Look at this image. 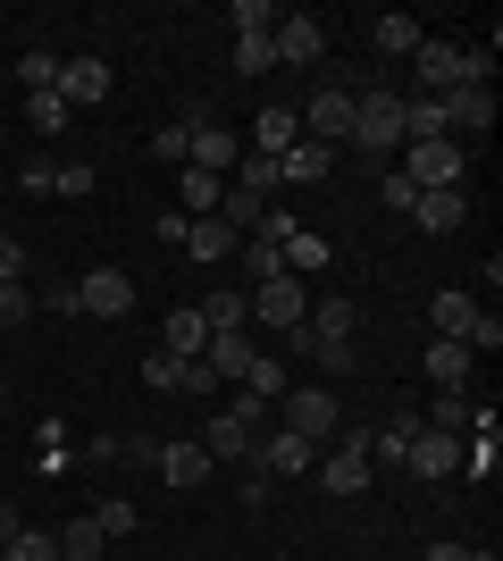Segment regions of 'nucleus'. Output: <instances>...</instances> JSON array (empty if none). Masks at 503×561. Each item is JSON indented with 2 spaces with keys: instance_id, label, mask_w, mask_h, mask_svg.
Listing matches in <instances>:
<instances>
[{
  "instance_id": "nucleus-1",
  "label": "nucleus",
  "mask_w": 503,
  "mask_h": 561,
  "mask_svg": "<svg viewBox=\"0 0 503 561\" xmlns=\"http://www.w3.org/2000/svg\"><path fill=\"white\" fill-rule=\"evenodd\" d=\"M353 93L361 101H353V135L344 142H353L369 168L403 160V93H386V84H353Z\"/></svg>"
},
{
  "instance_id": "nucleus-2",
  "label": "nucleus",
  "mask_w": 503,
  "mask_h": 561,
  "mask_svg": "<svg viewBox=\"0 0 503 561\" xmlns=\"http://www.w3.org/2000/svg\"><path fill=\"white\" fill-rule=\"evenodd\" d=\"M411 59H420V93L445 101L454 84H487V68H495V43H487V50H461V43H436V34H420V50H411Z\"/></svg>"
},
{
  "instance_id": "nucleus-3",
  "label": "nucleus",
  "mask_w": 503,
  "mask_h": 561,
  "mask_svg": "<svg viewBox=\"0 0 503 561\" xmlns=\"http://www.w3.org/2000/svg\"><path fill=\"white\" fill-rule=\"evenodd\" d=\"M277 411H286V436H302V445H335V427H344V402L328 386H286Z\"/></svg>"
},
{
  "instance_id": "nucleus-4",
  "label": "nucleus",
  "mask_w": 503,
  "mask_h": 561,
  "mask_svg": "<svg viewBox=\"0 0 503 561\" xmlns=\"http://www.w3.org/2000/svg\"><path fill=\"white\" fill-rule=\"evenodd\" d=\"M353 101H361V93H353V76H328V84H319V93L302 101L294 117L311 126V142H328V151H335V142L353 135Z\"/></svg>"
},
{
  "instance_id": "nucleus-5",
  "label": "nucleus",
  "mask_w": 503,
  "mask_h": 561,
  "mask_svg": "<svg viewBox=\"0 0 503 561\" xmlns=\"http://www.w3.org/2000/svg\"><path fill=\"white\" fill-rule=\"evenodd\" d=\"M403 176L411 193H454L470 176V160H461V142H403Z\"/></svg>"
},
{
  "instance_id": "nucleus-6",
  "label": "nucleus",
  "mask_w": 503,
  "mask_h": 561,
  "mask_svg": "<svg viewBox=\"0 0 503 561\" xmlns=\"http://www.w3.org/2000/svg\"><path fill=\"white\" fill-rule=\"evenodd\" d=\"M76 294V319H126L135 310V277L126 268H84V285H68Z\"/></svg>"
},
{
  "instance_id": "nucleus-7",
  "label": "nucleus",
  "mask_w": 503,
  "mask_h": 561,
  "mask_svg": "<svg viewBox=\"0 0 503 561\" xmlns=\"http://www.w3.org/2000/svg\"><path fill=\"white\" fill-rule=\"evenodd\" d=\"M403 469H411V478H428V486L461 478V436H445V427H411V445H403Z\"/></svg>"
},
{
  "instance_id": "nucleus-8",
  "label": "nucleus",
  "mask_w": 503,
  "mask_h": 561,
  "mask_svg": "<svg viewBox=\"0 0 503 561\" xmlns=\"http://www.w3.org/2000/svg\"><path fill=\"white\" fill-rule=\"evenodd\" d=\"M369 427H335V453L328 461H311L319 478H328V494H369Z\"/></svg>"
},
{
  "instance_id": "nucleus-9",
  "label": "nucleus",
  "mask_w": 503,
  "mask_h": 561,
  "mask_svg": "<svg viewBox=\"0 0 503 561\" xmlns=\"http://www.w3.org/2000/svg\"><path fill=\"white\" fill-rule=\"evenodd\" d=\"M243 302H252V319H261V328H277V335L311 319V294H302V277H268V285H252Z\"/></svg>"
},
{
  "instance_id": "nucleus-10",
  "label": "nucleus",
  "mask_w": 503,
  "mask_h": 561,
  "mask_svg": "<svg viewBox=\"0 0 503 561\" xmlns=\"http://www.w3.org/2000/svg\"><path fill=\"white\" fill-rule=\"evenodd\" d=\"M50 93L68 101V117L76 110H93V101H110V59L101 50H76V59H59V84Z\"/></svg>"
},
{
  "instance_id": "nucleus-11",
  "label": "nucleus",
  "mask_w": 503,
  "mask_h": 561,
  "mask_svg": "<svg viewBox=\"0 0 503 561\" xmlns=\"http://www.w3.org/2000/svg\"><path fill=\"white\" fill-rule=\"evenodd\" d=\"M311 461H319V445H302L286 427H277V436H252V469H261V478H302Z\"/></svg>"
},
{
  "instance_id": "nucleus-12",
  "label": "nucleus",
  "mask_w": 503,
  "mask_h": 561,
  "mask_svg": "<svg viewBox=\"0 0 503 561\" xmlns=\"http://www.w3.org/2000/svg\"><path fill=\"white\" fill-rule=\"evenodd\" d=\"M487 126H495V93H487V84H454V93H445V135H487Z\"/></svg>"
},
{
  "instance_id": "nucleus-13",
  "label": "nucleus",
  "mask_w": 503,
  "mask_h": 561,
  "mask_svg": "<svg viewBox=\"0 0 503 561\" xmlns=\"http://www.w3.org/2000/svg\"><path fill=\"white\" fill-rule=\"evenodd\" d=\"M277 59H286V68H319V59H328V25L319 18H277Z\"/></svg>"
},
{
  "instance_id": "nucleus-14",
  "label": "nucleus",
  "mask_w": 503,
  "mask_h": 561,
  "mask_svg": "<svg viewBox=\"0 0 503 561\" xmlns=\"http://www.w3.org/2000/svg\"><path fill=\"white\" fill-rule=\"evenodd\" d=\"M302 328H311V352H319V344H353V328H361L353 294H319V302H311V319H302Z\"/></svg>"
},
{
  "instance_id": "nucleus-15",
  "label": "nucleus",
  "mask_w": 503,
  "mask_h": 561,
  "mask_svg": "<svg viewBox=\"0 0 503 561\" xmlns=\"http://www.w3.org/2000/svg\"><path fill=\"white\" fill-rule=\"evenodd\" d=\"M243 151H236V135L227 126H210V117H193V151H185V168H202V176H227Z\"/></svg>"
},
{
  "instance_id": "nucleus-16",
  "label": "nucleus",
  "mask_w": 503,
  "mask_h": 561,
  "mask_svg": "<svg viewBox=\"0 0 503 561\" xmlns=\"http://www.w3.org/2000/svg\"><path fill=\"white\" fill-rule=\"evenodd\" d=\"M151 469H160L176 494H193V486H210V469H218V461H210L202 445H160V461H151Z\"/></svg>"
},
{
  "instance_id": "nucleus-17",
  "label": "nucleus",
  "mask_w": 503,
  "mask_h": 561,
  "mask_svg": "<svg viewBox=\"0 0 503 561\" xmlns=\"http://www.w3.org/2000/svg\"><path fill=\"white\" fill-rule=\"evenodd\" d=\"M277 252H286V277H319V268H328V234L294 218V227L277 234Z\"/></svg>"
},
{
  "instance_id": "nucleus-18",
  "label": "nucleus",
  "mask_w": 503,
  "mask_h": 561,
  "mask_svg": "<svg viewBox=\"0 0 503 561\" xmlns=\"http://www.w3.org/2000/svg\"><path fill=\"white\" fill-rule=\"evenodd\" d=\"M428 319H436V335H454V344H470V335L487 328V310L470 302V294H428Z\"/></svg>"
},
{
  "instance_id": "nucleus-19",
  "label": "nucleus",
  "mask_w": 503,
  "mask_h": 561,
  "mask_svg": "<svg viewBox=\"0 0 503 561\" xmlns=\"http://www.w3.org/2000/svg\"><path fill=\"white\" fill-rule=\"evenodd\" d=\"M328 168H335V151H328V142H311V135H302L294 151H277V185H319Z\"/></svg>"
},
{
  "instance_id": "nucleus-20",
  "label": "nucleus",
  "mask_w": 503,
  "mask_h": 561,
  "mask_svg": "<svg viewBox=\"0 0 503 561\" xmlns=\"http://www.w3.org/2000/svg\"><path fill=\"white\" fill-rule=\"evenodd\" d=\"M252 436H261V427H243L236 411H218V420L202 427V453H210V461H252Z\"/></svg>"
},
{
  "instance_id": "nucleus-21",
  "label": "nucleus",
  "mask_w": 503,
  "mask_h": 561,
  "mask_svg": "<svg viewBox=\"0 0 503 561\" xmlns=\"http://www.w3.org/2000/svg\"><path fill=\"white\" fill-rule=\"evenodd\" d=\"M411 218H420V234H454L461 218H470V193H420V202H411Z\"/></svg>"
},
{
  "instance_id": "nucleus-22",
  "label": "nucleus",
  "mask_w": 503,
  "mask_h": 561,
  "mask_svg": "<svg viewBox=\"0 0 503 561\" xmlns=\"http://www.w3.org/2000/svg\"><path fill=\"white\" fill-rule=\"evenodd\" d=\"M185 252H193V260H236L243 234L227 227V218H185Z\"/></svg>"
},
{
  "instance_id": "nucleus-23",
  "label": "nucleus",
  "mask_w": 503,
  "mask_h": 561,
  "mask_svg": "<svg viewBox=\"0 0 503 561\" xmlns=\"http://www.w3.org/2000/svg\"><path fill=\"white\" fill-rule=\"evenodd\" d=\"M479 436H470V445H461V469H470V478H495V461H503V420L495 411H479Z\"/></svg>"
},
{
  "instance_id": "nucleus-24",
  "label": "nucleus",
  "mask_w": 503,
  "mask_h": 561,
  "mask_svg": "<svg viewBox=\"0 0 503 561\" xmlns=\"http://www.w3.org/2000/svg\"><path fill=\"white\" fill-rule=\"evenodd\" d=\"M202 360L218 369V386H243V369H252L261 352H252V335H210V344H202Z\"/></svg>"
},
{
  "instance_id": "nucleus-25",
  "label": "nucleus",
  "mask_w": 503,
  "mask_h": 561,
  "mask_svg": "<svg viewBox=\"0 0 503 561\" xmlns=\"http://www.w3.org/2000/svg\"><path fill=\"white\" fill-rule=\"evenodd\" d=\"M369 43H378L386 59H411V50H420V18H411V9H386V18L369 25Z\"/></svg>"
},
{
  "instance_id": "nucleus-26",
  "label": "nucleus",
  "mask_w": 503,
  "mask_h": 561,
  "mask_svg": "<svg viewBox=\"0 0 503 561\" xmlns=\"http://www.w3.org/2000/svg\"><path fill=\"white\" fill-rule=\"evenodd\" d=\"M277 68V25H252V34H236V76H268Z\"/></svg>"
},
{
  "instance_id": "nucleus-27",
  "label": "nucleus",
  "mask_w": 503,
  "mask_h": 561,
  "mask_svg": "<svg viewBox=\"0 0 503 561\" xmlns=\"http://www.w3.org/2000/svg\"><path fill=\"white\" fill-rule=\"evenodd\" d=\"M411 427H420V420H411V411H403V420H386V427H369V445H361V453H369V469H403V445H411Z\"/></svg>"
},
{
  "instance_id": "nucleus-28",
  "label": "nucleus",
  "mask_w": 503,
  "mask_h": 561,
  "mask_svg": "<svg viewBox=\"0 0 503 561\" xmlns=\"http://www.w3.org/2000/svg\"><path fill=\"white\" fill-rule=\"evenodd\" d=\"M428 377H436V394H445V386H461V377H470V344L436 335V344H428Z\"/></svg>"
},
{
  "instance_id": "nucleus-29",
  "label": "nucleus",
  "mask_w": 503,
  "mask_h": 561,
  "mask_svg": "<svg viewBox=\"0 0 503 561\" xmlns=\"http://www.w3.org/2000/svg\"><path fill=\"white\" fill-rule=\"evenodd\" d=\"M470 420H479V402L461 394V386H445V394L428 402V420H420V427H445V436H461V427H470Z\"/></svg>"
},
{
  "instance_id": "nucleus-30",
  "label": "nucleus",
  "mask_w": 503,
  "mask_h": 561,
  "mask_svg": "<svg viewBox=\"0 0 503 561\" xmlns=\"http://www.w3.org/2000/svg\"><path fill=\"white\" fill-rule=\"evenodd\" d=\"M202 328L210 335H243L252 328V302H243V294H210V302H202Z\"/></svg>"
},
{
  "instance_id": "nucleus-31",
  "label": "nucleus",
  "mask_w": 503,
  "mask_h": 561,
  "mask_svg": "<svg viewBox=\"0 0 503 561\" xmlns=\"http://www.w3.org/2000/svg\"><path fill=\"white\" fill-rule=\"evenodd\" d=\"M294 142H302V117H294L286 101H277V110H261V151H268V160H277V151H294Z\"/></svg>"
},
{
  "instance_id": "nucleus-32",
  "label": "nucleus",
  "mask_w": 503,
  "mask_h": 561,
  "mask_svg": "<svg viewBox=\"0 0 503 561\" xmlns=\"http://www.w3.org/2000/svg\"><path fill=\"white\" fill-rule=\"evenodd\" d=\"M236 193H252V202H277V160H268V151L236 160Z\"/></svg>"
},
{
  "instance_id": "nucleus-33",
  "label": "nucleus",
  "mask_w": 503,
  "mask_h": 561,
  "mask_svg": "<svg viewBox=\"0 0 503 561\" xmlns=\"http://www.w3.org/2000/svg\"><path fill=\"white\" fill-rule=\"evenodd\" d=\"M218 202H227V176H202V168H185V218H218Z\"/></svg>"
},
{
  "instance_id": "nucleus-34",
  "label": "nucleus",
  "mask_w": 503,
  "mask_h": 561,
  "mask_svg": "<svg viewBox=\"0 0 503 561\" xmlns=\"http://www.w3.org/2000/svg\"><path fill=\"white\" fill-rule=\"evenodd\" d=\"M243 277L252 285H268V277H286V252L268 243V234H243Z\"/></svg>"
},
{
  "instance_id": "nucleus-35",
  "label": "nucleus",
  "mask_w": 503,
  "mask_h": 561,
  "mask_svg": "<svg viewBox=\"0 0 503 561\" xmlns=\"http://www.w3.org/2000/svg\"><path fill=\"white\" fill-rule=\"evenodd\" d=\"M202 344H210L202 310H176V319H168V352H176V360H202Z\"/></svg>"
},
{
  "instance_id": "nucleus-36",
  "label": "nucleus",
  "mask_w": 503,
  "mask_h": 561,
  "mask_svg": "<svg viewBox=\"0 0 503 561\" xmlns=\"http://www.w3.org/2000/svg\"><path fill=\"white\" fill-rule=\"evenodd\" d=\"M101 545L110 537H101L93 519H68V528H59V561H101Z\"/></svg>"
},
{
  "instance_id": "nucleus-37",
  "label": "nucleus",
  "mask_w": 503,
  "mask_h": 561,
  "mask_svg": "<svg viewBox=\"0 0 503 561\" xmlns=\"http://www.w3.org/2000/svg\"><path fill=\"white\" fill-rule=\"evenodd\" d=\"M0 561H59V537L50 528H18V537L0 545Z\"/></svg>"
},
{
  "instance_id": "nucleus-38",
  "label": "nucleus",
  "mask_w": 503,
  "mask_h": 561,
  "mask_svg": "<svg viewBox=\"0 0 503 561\" xmlns=\"http://www.w3.org/2000/svg\"><path fill=\"white\" fill-rule=\"evenodd\" d=\"M193 117H202V110H185L176 126H160V135H151V160H176V168H185V151H193Z\"/></svg>"
},
{
  "instance_id": "nucleus-39",
  "label": "nucleus",
  "mask_w": 503,
  "mask_h": 561,
  "mask_svg": "<svg viewBox=\"0 0 503 561\" xmlns=\"http://www.w3.org/2000/svg\"><path fill=\"white\" fill-rule=\"evenodd\" d=\"M243 394H261L268 411H277V394H286V360H252V369H243Z\"/></svg>"
},
{
  "instance_id": "nucleus-40",
  "label": "nucleus",
  "mask_w": 503,
  "mask_h": 561,
  "mask_svg": "<svg viewBox=\"0 0 503 561\" xmlns=\"http://www.w3.org/2000/svg\"><path fill=\"white\" fill-rule=\"evenodd\" d=\"M25 126H34V135H59V126H68V101L59 93H25Z\"/></svg>"
},
{
  "instance_id": "nucleus-41",
  "label": "nucleus",
  "mask_w": 503,
  "mask_h": 561,
  "mask_svg": "<svg viewBox=\"0 0 503 561\" xmlns=\"http://www.w3.org/2000/svg\"><path fill=\"white\" fill-rule=\"evenodd\" d=\"M18 84H25V93H50V84H59V59H50V50H25V59H18Z\"/></svg>"
},
{
  "instance_id": "nucleus-42",
  "label": "nucleus",
  "mask_w": 503,
  "mask_h": 561,
  "mask_svg": "<svg viewBox=\"0 0 503 561\" xmlns=\"http://www.w3.org/2000/svg\"><path fill=\"white\" fill-rule=\"evenodd\" d=\"M144 386H151V394H176V386H185V360H176V352H151V360H144Z\"/></svg>"
},
{
  "instance_id": "nucleus-43",
  "label": "nucleus",
  "mask_w": 503,
  "mask_h": 561,
  "mask_svg": "<svg viewBox=\"0 0 503 561\" xmlns=\"http://www.w3.org/2000/svg\"><path fill=\"white\" fill-rule=\"evenodd\" d=\"M135 519H144V512H135L126 494H110V503L93 512V528H101V537H135Z\"/></svg>"
},
{
  "instance_id": "nucleus-44",
  "label": "nucleus",
  "mask_w": 503,
  "mask_h": 561,
  "mask_svg": "<svg viewBox=\"0 0 503 561\" xmlns=\"http://www.w3.org/2000/svg\"><path fill=\"white\" fill-rule=\"evenodd\" d=\"M101 176H93V160H68V168H50V193H68V202H84Z\"/></svg>"
},
{
  "instance_id": "nucleus-45",
  "label": "nucleus",
  "mask_w": 503,
  "mask_h": 561,
  "mask_svg": "<svg viewBox=\"0 0 503 561\" xmlns=\"http://www.w3.org/2000/svg\"><path fill=\"white\" fill-rule=\"evenodd\" d=\"M378 202L411 218V202H420V193H411V176H403V168H386V176H378Z\"/></svg>"
},
{
  "instance_id": "nucleus-46",
  "label": "nucleus",
  "mask_w": 503,
  "mask_h": 561,
  "mask_svg": "<svg viewBox=\"0 0 503 561\" xmlns=\"http://www.w3.org/2000/svg\"><path fill=\"white\" fill-rule=\"evenodd\" d=\"M34 319V294L25 285H0V328H25Z\"/></svg>"
},
{
  "instance_id": "nucleus-47",
  "label": "nucleus",
  "mask_w": 503,
  "mask_h": 561,
  "mask_svg": "<svg viewBox=\"0 0 503 561\" xmlns=\"http://www.w3.org/2000/svg\"><path fill=\"white\" fill-rule=\"evenodd\" d=\"M227 25H236V34H252V25H277V9H268V0H236V9H227Z\"/></svg>"
},
{
  "instance_id": "nucleus-48",
  "label": "nucleus",
  "mask_w": 503,
  "mask_h": 561,
  "mask_svg": "<svg viewBox=\"0 0 503 561\" xmlns=\"http://www.w3.org/2000/svg\"><path fill=\"white\" fill-rule=\"evenodd\" d=\"M25 277V243L18 234H0V285H18Z\"/></svg>"
},
{
  "instance_id": "nucleus-49",
  "label": "nucleus",
  "mask_w": 503,
  "mask_h": 561,
  "mask_svg": "<svg viewBox=\"0 0 503 561\" xmlns=\"http://www.w3.org/2000/svg\"><path fill=\"white\" fill-rule=\"evenodd\" d=\"M176 394H218V369L210 360H185V386H176Z\"/></svg>"
},
{
  "instance_id": "nucleus-50",
  "label": "nucleus",
  "mask_w": 503,
  "mask_h": 561,
  "mask_svg": "<svg viewBox=\"0 0 503 561\" xmlns=\"http://www.w3.org/2000/svg\"><path fill=\"white\" fill-rule=\"evenodd\" d=\"M420 561H487V553H470V545H428Z\"/></svg>"
},
{
  "instance_id": "nucleus-51",
  "label": "nucleus",
  "mask_w": 503,
  "mask_h": 561,
  "mask_svg": "<svg viewBox=\"0 0 503 561\" xmlns=\"http://www.w3.org/2000/svg\"><path fill=\"white\" fill-rule=\"evenodd\" d=\"M18 528H25V519H18V503H0V545L18 537Z\"/></svg>"
},
{
  "instance_id": "nucleus-52",
  "label": "nucleus",
  "mask_w": 503,
  "mask_h": 561,
  "mask_svg": "<svg viewBox=\"0 0 503 561\" xmlns=\"http://www.w3.org/2000/svg\"><path fill=\"white\" fill-rule=\"evenodd\" d=\"M0 411H9V386H0Z\"/></svg>"
}]
</instances>
